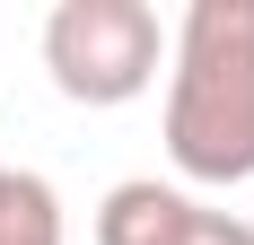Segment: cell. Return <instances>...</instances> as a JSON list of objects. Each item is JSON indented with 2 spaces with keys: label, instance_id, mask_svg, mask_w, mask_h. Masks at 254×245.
<instances>
[{
  "label": "cell",
  "instance_id": "1",
  "mask_svg": "<svg viewBox=\"0 0 254 245\" xmlns=\"http://www.w3.org/2000/svg\"><path fill=\"white\" fill-rule=\"evenodd\" d=\"M167 158L193 184L254 175V0H193L167 35Z\"/></svg>",
  "mask_w": 254,
  "mask_h": 245
},
{
  "label": "cell",
  "instance_id": "3",
  "mask_svg": "<svg viewBox=\"0 0 254 245\" xmlns=\"http://www.w3.org/2000/svg\"><path fill=\"white\" fill-rule=\"evenodd\" d=\"M184 219H193V193L158 184V175H131V184H114V193H105L97 245H176Z\"/></svg>",
  "mask_w": 254,
  "mask_h": 245
},
{
  "label": "cell",
  "instance_id": "4",
  "mask_svg": "<svg viewBox=\"0 0 254 245\" xmlns=\"http://www.w3.org/2000/svg\"><path fill=\"white\" fill-rule=\"evenodd\" d=\"M0 245H62V193L26 167H0Z\"/></svg>",
  "mask_w": 254,
  "mask_h": 245
},
{
  "label": "cell",
  "instance_id": "5",
  "mask_svg": "<svg viewBox=\"0 0 254 245\" xmlns=\"http://www.w3.org/2000/svg\"><path fill=\"white\" fill-rule=\"evenodd\" d=\"M176 245H254V228L237 219V210H202V201H193V219H184Z\"/></svg>",
  "mask_w": 254,
  "mask_h": 245
},
{
  "label": "cell",
  "instance_id": "2",
  "mask_svg": "<svg viewBox=\"0 0 254 245\" xmlns=\"http://www.w3.org/2000/svg\"><path fill=\"white\" fill-rule=\"evenodd\" d=\"M44 70L70 105H131L167 70V26L149 0H62L44 18Z\"/></svg>",
  "mask_w": 254,
  "mask_h": 245
}]
</instances>
